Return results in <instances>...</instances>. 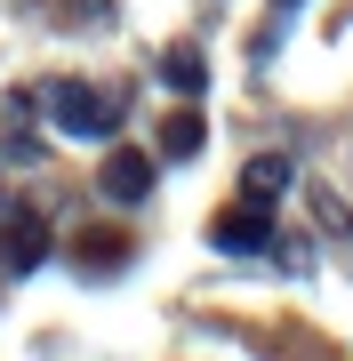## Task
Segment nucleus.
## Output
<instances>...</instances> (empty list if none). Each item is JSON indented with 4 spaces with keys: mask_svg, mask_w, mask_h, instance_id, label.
<instances>
[{
    "mask_svg": "<svg viewBox=\"0 0 353 361\" xmlns=\"http://www.w3.org/2000/svg\"><path fill=\"white\" fill-rule=\"evenodd\" d=\"M281 8H297V0H281Z\"/></svg>",
    "mask_w": 353,
    "mask_h": 361,
    "instance_id": "obj_8",
    "label": "nucleus"
},
{
    "mask_svg": "<svg viewBox=\"0 0 353 361\" xmlns=\"http://www.w3.org/2000/svg\"><path fill=\"white\" fill-rule=\"evenodd\" d=\"M105 193L113 201H144L153 193V153H113L105 161Z\"/></svg>",
    "mask_w": 353,
    "mask_h": 361,
    "instance_id": "obj_4",
    "label": "nucleus"
},
{
    "mask_svg": "<svg viewBox=\"0 0 353 361\" xmlns=\"http://www.w3.org/2000/svg\"><path fill=\"white\" fill-rule=\"evenodd\" d=\"M49 113H56V129H65V137H113L120 129V104L105 97V89H89V80H56V89H49Z\"/></svg>",
    "mask_w": 353,
    "mask_h": 361,
    "instance_id": "obj_1",
    "label": "nucleus"
},
{
    "mask_svg": "<svg viewBox=\"0 0 353 361\" xmlns=\"http://www.w3.org/2000/svg\"><path fill=\"white\" fill-rule=\"evenodd\" d=\"M289 185H297V169H289V153H257V161L241 169V193H249V201H281Z\"/></svg>",
    "mask_w": 353,
    "mask_h": 361,
    "instance_id": "obj_3",
    "label": "nucleus"
},
{
    "mask_svg": "<svg viewBox=\"0 0 353 361\" xmlns=\"http://www.w3.org/2000/svg\"><path fill=\"white\" fill-rule=\"evenodd\" d=\"M201 145H209V129H201V113H169V129H161V153H169V161H193Z\"/></svg>",
    "mask_w": 353,
    "mask_h": 361,
    "instance_id": "obj_6",
    "label": "nucleus"
},
{
    "mask_svg": "<svg viewBox=\"0 0 353 361\" xmlns=\"http://www.w3.org/2000/svg\"><path fill=\"white\" fill-rule=\"evenodd\" d=\"M209 233H217V249H233V257H249V249H273V201H249V193H241Z\"/></svg>",
    "mask_w": 353,
    "mask_h": 361,
    "instance_id": "obj_2",
    "label": "nucleus"
},
{
    "mask_svg": "<svg viewBox=\"0 0 353 361\" xmlns=\"http://www.w3.org/2000/svg\"><path fill=\"white\" fill-rule=\"evenodd\" d=\"M161 80H169L177 97H201V89H209V56H201L193 40H177V49L161 56Z\"/></svg>",
    "mask_w": 353,
    "mask_h": 361,
    "instance_id": "obj_5",
    "label": "nucleus"
},
{
    "mask_svg": "<svg viewBox=\"0 0 353 361\" xmlns=\"http://www.w3.org/2000/svg\"><path fill=\"white\" fill-rule=\"evenodd\" d=\"M40 257H49V225H40V217H25V225L8 233V265H16V273H32Z\"/></svg>",
    "mask_w": 353,
    "mask_h": 361,
    "instance_id": "obj_7",
    "label": "nucleus"
}]
</instances>
